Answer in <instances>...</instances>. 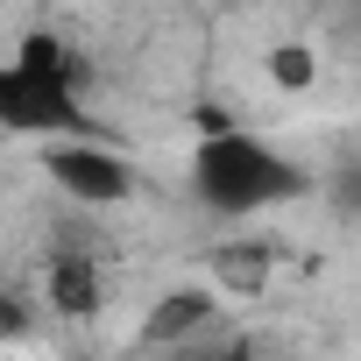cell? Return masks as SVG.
<instances>
[{
    "mask_svg": "<svg viewBox=\"0 0 361 361\" xmlns=\"http://www.w3.org/2000/svg\"><path fill=\"white\" fill-rule=\"evenodd\" d=\"M92 64L57 36V29H22L15 57L0 64V135L22 142H50V135H92V106H85Z\"/></svg>",
    "mask_w": 361,
    "mask_h": 361,
    "instance_id": "obj_1",
    "label": "cell"
},
{
    "mask_svg": "<svg viewBox=\"0 0 361 361\" xmlns=\"http://www.w3.org/2000/svg\"><path fill=\"white\" fill-rule=\"evenodd\" d=\"M312 192V170L298 156H283L276 142H262L255 128H213L192 142V199L213 220H255L269 206H290Z\"/></svg>",
    "mask_w": 361,
    "mask_h": 361,
    "instance_id": "obj_2",
    "label": "cell"
},
{
    "mask_svg": "<svg viewBox=\"0 0 361 361\" xmlns=\"http://www.w3.org/2000/svg\"><path fill=\"white\" fill-rule=\"evenodd\" d=\"M36 163H43V177L57 185V199L78 206V213H114V206H128L142 192L135 163L99 128L92 135H50V142H36Z\"/></svg>",
    "mask_w": 361,
    "mask_h": 361,
    "instance_id": "obj_3",
    "label": "cell"
},
{
    "mask_svg": "<svg viewBox=\"0 0 361 361\" xmlns=\"http://www.w3.org/2000/svg\"><path fill=\"white\" fill-rule=\"evenodd\" d=\"M43 298L57 319H99L106 305V269H99V248L78 241V234H57L50 255H43Z\"/></svg>",
    "mask_w": 361,
    "mask_h": 361,
    "instance_id": "obj_4",
    "label": "cell"
},
{
    "mask_svg": "<svg viewBox=\"0 0 361 361\" xmlns=\"http://www.w3.org/2000/svg\"><path fill=\"white\" fill-rule=\"evenodd\" d=\"M220 326H227V312H220V298L206 283H177V290H163L142 312V340L149 347H192V340H213Z\"/></svg>",
    "mask_w": 361,
    "mask_h": 361,
    "instance_id": "obj_5",
    "label": "cell"
},
{
    "mask_svg": "<svg viewBox=\"0 0 361 361\" xmlns=\"http://www.w3.org/2000/svg\"><path fill=\"white\" fill-rule=\"evenodd\" d=\"M269 269H276V241H220L213 248V276L234 290H262Z\"/></svg>",
    "mask_w": 361,
    "mask_h": 361,
    "instance_id": "obj_6",
    "label": "cell"
},
{
    "mask_svg": "<svg viewBox=\"0 0 361 361\" xmlns=\"http://www.w3.org/2000/svg\"><path fill=\"white\" fill-rule=\"evenodd\" d=\"M262 71H269L276 92H312V85H319V57H312V43H269Z\"/></svg>",
    "mask_w": 361,
    "mask_h": 361,
    "instance_id": "obj_7",
    "label": "cell"
},
{
    "mask_svg": "<svg viewBox=\"0 0 361 361\" xmlns=\"http://www.w3.org/2000/svg\"><path fill=\"white\" fill-rule=\"evenodd\" d=\"M333 206L361 220V163H340V170H333Z\"/></svg>",
    "mask_w": 361,
    "mask_h": 361,
    "instance_id": "obj_8",
    "label": "cell"
},
{
    "mask_svg": "<svg viewBox=\"0 0 361 361\" xmlns=\"http://www.w3.org/2000/svg\"><path fill=\"white\" fill-rule=\"evenodd\" d=\"M22 333H29V298L0 290V340H22Z\"/></svg>",
    "mask_w": 361,
    "mask_h": 361,
    "instance_id": "obj_9",
    "label": "cell"
},
{
    "mask_svg": "<svg viewBox=\"0 0 361 361\" xmlns=\"http://www.w3.org/2000/svg\"><path fill=\"white\" fill-rule=\"evenodd\" d=\"M192 361H255V347H248V340H220V333H213Z\"/></svg>",
    "mask_w": 361,
    "mask_h": 361,
    "instance_id": "obj_10",
    "label": "cell"
}]
</instances>
